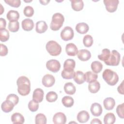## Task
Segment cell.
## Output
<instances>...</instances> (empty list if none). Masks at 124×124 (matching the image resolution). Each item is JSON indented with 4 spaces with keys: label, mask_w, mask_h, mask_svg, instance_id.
Masks as SVG:
<instances>
[{
    "label": "cell",
    "mask_w": 124,
    "mask_h": 124,
    "mask_svg": "<svg viewBox=\"0 0 124 124\" xmlns=\"http://www.w3.org/2000/svg\"><path fill=\"white\" fill-rule=\"evenodd\" d=\"M18 93L22 96L29 94L31 91V82L29 79L25 76H21L16 81Z\"/></svg>",
    "instance_id": "6da1fadb"
},
{
    "label": "cell",
    "mask_w": 124,
    "mask_h": 124,
    "mask_svg": "<svg viewBox=\"0 0 124 124\" xmlns=\"http://www.w3.org/2000/svg\"><path fill=\"white\" fill-rule=\"evenodd\" d=\"M104 80L110 86H114L119 80V76L117 74L109 69H105L102 74Z\"/></svg>",
    "instance_id": "7a4b0ae2"
},
{
    "label": "cell",
    "mask_w": 124,
    "mask_h": 124,
    "mask_svg": "<svg viewBox=\"0 0 124 124\" xmlns=\"http://www.w3.org/2000/svg\"><path fill=\"white\" fill-rule=\"evenodd\" d=\"M64 21L63 16L60 13H55L52 17V20L50 24V28L52 31H56L60 29L63 25Z\"/></svg>",
    "instance_id": "3957f363"
},
{
    "label": "cell",
    "mask_w": 124,
    "mask_h": 124,
    "mask_svg": "<svg viewBox=\"0 0 124 124\" xmlns=\"http://www.w3.org/2000/svg\"><path fill=\"white\" fill-rule=\"evenodd\" d=\"M47 51L51 56H56L60 54L62 51L61 46L56 41H49L46 45Z\"/></svg>",
    "instance_id": "277c9868"
},
{
    "label": "cell",
    "mask_w": 124,
    "mask_h": 124,
    "mask_svg": "<svg viewBox=\"0 0 124 124\" xmlns=\"http://www.w3.org/2000/svg\"><path fill=\"white\" fill-rule=\"evenodd\" d=\"M121 60V55L120 53L116 50H112L108 59L104 62L107 65L117 66Z\"/></svg>",
    "instance_id": "5b68a950"
},
{
    "label": "cell",
    "mask_w": 124,
    "mask_h": 124,
    "mask_svg": "<svg viewBox=\"0 0 124 124\" xmlns=\"http://www.w3.org/2000/svg\"><path fill=\"white\" fill-rule=\"evenodd\" d=\"M61 37L64 41H69L73 39L74 32L73 29L69 27H65L61 32Z\"/></svg>",
    "instance_id": "8992f818"
},
{
    "label": "cell",
    "mask_w": 124,
    "mask_h": 124,
    "mask_svg": "<svg viewBox=\"0 0 124 124\" xmlns=\"http://www.w3.org/2000/svg\"><path fill=\"white\" fill-rule=\"evenodd\" d=\"M47 69L54 73L58 72L61 68L60 62L57 60L51 59L48 60L46 63Z\"/></svg>",
    "instance_id": "52a82bcc"
},
{
    "label": "cell",
    "mask_w": 124,
    "mask_h": 124,
    "mask_svg": "<svg viewBox=\"0 0 124 124\" xmlns=\"http://www.w3.org/2000/svg\"><path fill=\"white\" fill-rule=\"evenodd\" d=\"M103 2L106 10L109 13H113L117 10L119 1L118 0H104Z\"/></svg>",
    "instance_id": "ba28073f"
},
{
    "label": "cell",
    "mask_w": 124,
    "mask_h": 124,
    "mask_svg": "<svg viewBox=\"0 0 124 124\" xmlns=\"http://www.w3.org/2000/svg\"><path fill=\"white\" fill-rule=\"evenodd\" d=\"M55 82L54 77L50 74H46L42 78V83L43 85L46 87H50L52 86Z\"/></svg>",
    "instance_id": "9c48e42d"
},
{
    "label": "cell",
    "mask_w": 124,
    "mask_h": 124,
    "mask_svg": "<svg viewBox=\"0 0 124 124\" xmlns=\"http://www.w3.org/2000/svg\"><path fill=\"white\" fill-rule=\"evenodd\" d=\"M53 122L55 124H64L66 122V117L62 112H57L53 116Z\"/></svg>",
    "instance_id": "30bf717a"
},
{
    "label": "cell",
    "mask_w": 124,
    "mask_h": 124,
    "mask_svg": "<svg viewBox=\"0 0 124 124\" xmlns=\"http://www.w3.org/2000/svg\"><path fill=\"white\" fill-rule=\"evenodd\" d=\"M44 93L41 88H36L33 92L32 99L37 103L41 102L44 98Z\"/></svg>",
    "instance_id": "8fae6325"
},
{
    "label": "cell",
    "mask_w": 124,
    "mask_h": 124,
    "mask_svg": "<svg viewBox=\"0 0 124 124\" xmlns=\"http://www.w3.org/2000/svg\"><path fill=\"white\" fill-rule=\"evenodd\" d=\"M90 110L93 116L98 117L101 115L103 109L102 106L100 104L98 103H94L92 104Z\"/></svg>",
    "instance_id": "7c38bea8"
},
{
    "label": "cell",
    "mask_w": 124,
    "mask_h": 124,
    "mask_svg": "<svg viewBox=\"0 0 124 124\" xmlns=\"http://www.w3.org/2000/svg\"><path fill=\"white\" fill-rule=\"evenodd\" d=\"M65 51L68 55L75 56L78 54V50L77 46L74 44L68 43L66 46Z\"/></svg>",
    "instance_id": "4fadbf2b"
},
{
    "label": "cell",
    "mask_w": 124,
    "mask_h": 124,
    "mask_svg": "<svg viewBox=\"0 0 124 124\" xmlns=\"http://www.w3.org/2000/svg\"><path fill=\"white\" fill-rule=\"evenodd\" d=\"M77 55L78 58L81 61H87L91 57V53L90 51L85 49L79 50Z\"/></svg>",
    "instance_id": "5bb4252c"
},
{
    "label": "cell",
    "mask_w": 124,
    "mask_h": 124,
    "mask_svg": "<svg viewBox=\"0 0 124 124\" xmlns=\"http://www.w3.org/2000/svg\"><path fill=\"white\" fill-rule=\"evenodd\" d=\"M14 106L15 105L12 102L6 99L2 103L1 105V108L3 112L8 113L13 109Z\"/></svg>",
    "instance_id": "9a60e30c"
},
{
    "label": "cell",
    "mask_w": 124,
    "mask_h": 124,
    "mask_svg": "<svg viewBox=\"0 0 124 124\" xmlns=\"http://www.w3.org/2000/svg\"><path fill=\"white\" fill-rule=\"evenodd\" d=\"M22 28L25 31H30L34 27V23L32 20L30 18H25L21 23Z\"/></svg>",
    "instance_id": "2e32d148"
},
{
    "label": "cell",
    "mask_w": 124,
    "mask_h": 124,
    "mask_svg": "<svg viewBox=\"0 0 124 124\" xmlns=\"http://www.w3.org/2000/svg\"><path fill=\"white\" fill-rule=\"evenodd\" d=\"M77 118L80 123H85L88 122L89 120L90 115L88 111L86 110H82L78 112Z\"/></svg>",
    "instance_id": "e0dca14e"
},
{
    "label": "cell",
    "mask_w": 124,
    "mask_h": 124,
    "mask_svg": "<svg viewBox=\"0 0 124 124\" xmlns=\"http://www.w3.org/2000/svg\"><path fill=\"white\" fill-rule=\"evenodd\" d=\"M47 25L45 21L41 20L36 23L35 31L37 33H42L45 32L47 29Z\"/></svg>",
    "instance_id": "ac0fdd59"
},
{
    "label": "cell",
    "mask_w": 124,
    "mask_h": 124,
    "mask_svg": "<svg viewBox=\"0 0 124 124\" xmlns=\"http://www.w3.org/2000/svg\"><path fill=\"white\" fill-rule=\"evenodd\" d=\"M11 121L14 124H21L25 122V119L23 116L20 113H14L11 116Z\"/></svg>",
    "instance_id": "d6986e66"
},
{
    "label": "cell",
    "mask_w": 124,
    "mask_h": 124,
    "mask_svg": "<svg viewBox=\"0 0 124 124\" xmlns=\"http://www.w3.org/2000/svg\"><path fill=\"white\" fill-rule=\"evenodd\" d=\"M89 27L87 24L84 22L78 23L76 25V30L80 34H85L89 31Z\"/></svg>",
    "instance_id": "ffe728a7"
},
{
    "label": "cell",
    "mask_w": 124,
    "mask_h": 124,
    "mask_svg": "<svg viewBox=\"0 0 124 124\" xmlns=\"http://www.w3.org/2000/svg\"><path fill=\"white\" fill-rule=\"evenodd\" d=\"M76 66L75 61L73 59H68L66 60L63 63V69L66 71H74Z\"/></svg>",
    "instance_id": "44dd1931"
},
{
    "label": "cell",
    "mask_w": 124,
    "mask_h": 124,
    "mask_svg": "<svg viewBox=\"0 0 124 124\" xmlns=\"http://www.w3.org/2000/svg\"><path fill=\"white\" fill-rule=\"evenodd\" d=\"M103 105L106 109L108 110H111L115 105V100L112 97H107L104 99Z\"/></svg>",
    "instance_id": "7402d4cb"
},
{
    "label": "cell",
    "mask_w": 124,
    "mask_h": 124,
    "mask_svg": "<svg viewBox=\"0 0 124 124\" xmlns=\"http://www.w3.org/2000/svg\"><path fill=\"white\" fill-rule=\"evenodd\" d=\"M6 17L9 22L16 21L19 18V14L17 11L10 10L7 14Z\"/></svg>",
    "instance_id": "603a6c76"
},
{
    "label": "cell",
    "mask_w": 124,
    "mask_h": 124,
    "mask_svg": "<svg viewBox=\"0 0 124 124\" xmlns=\"http://www.w3.org/2000/svg\"><path fill=\"white\" fill-rule=\"evenodd\" d=\"M73 78L74 81L78 84H82L85 81L84 74L81 71H76Z\"/></svg>",
    "instance_id": "cb8c5ba5"
},
{
    "label": "cell",
    "mask_w": 124,
    "mask_h": 124,
    "mask_svg": "<svg viewBox=\"0 0 124 124\" xmlns=\"http://www.w3.org/2000/svg\"><path fill=\"white\" fill-rule=\"evenodd\" d=\"M100 88V84L97 80H94L89 83L88 89L89 91L93 93H96L99 91Z\"/></svg>",
    "instance_id": "d4e9b609"
},
{
    "label": "cell",
    "mask_w": 124,
    "mask_h": 124,
    "mask_svg": "<svg viewBox=\"0 0 124 124\" xmlns=\"http://www.w3.org/2000/svg\"><path fill=\"white\" fill-rule=\"evenodd\" d=\"M72 9L76 11L81 10L84 6V3L82 0H71Z\"/></svg>",
    "instance_id": "484cf974"
},
{
    "label": "cell",
    "mask_w": 124,
    "mask_h": 124,
    "mask_svg": "<svg viewBox=\"0 0 124 124\" xmlns=\"http://www.w3.org/2000/svg\"><path fill=\"white\" fill-rule=\"evenodd\" d=\"M64 90L66 93L69 95H72L75 93L76 88L72 82H67L64 84Z\"/></svg>",
    "instance_id": "4316f807"
},
{
    "label": "cell",
    "mask_w": 124,
    "mask_h": 124,
    "mask_svg": "<svg viewBox=\"0 0 124 124\" xmlns=\"http://www.w3.org/2000/svg\"><path fill=\"white\" fill-rule=\"evenodd\" d=\"M85 81L90 83L94 80H96L98 78V75L96 73H93L92 71H87L84 74Z\"/></svg>",
    "instance_id": "83f0119b"
},
{
    "label": "cell",
    "mask_w": 124,
    "mask_h": 124,
    "mask_svg": "<svg viewBox=\"0 0 124 124\" xmlns=\"http://www.w3.org/2000/svg\"><path fill=\"white\" fill-rule=\"evenodd\" d=\"M91 66L92 71L96 74L100 72L103 68V65L102 63L97 61L93 62L91 63Z\"/></svg>",
    "instance_id": "f1b7e54d"
},
{
    "label": "cell",
    "mask_w": 124,
    "mask_h": 124,
    "mask_svg": "<svg viewBox=\"0 0 124 124\" xmlns=\"http://www.w3.org/2000/svg\"><path fill=\"white\" fill-rule=\"evenodd\" d=\"M116 117L113 113H108L104 117L105 124H113L115 122Z\"/></svg>",
    "instance_id": "f546056e"
},
{
    "label": "cell",
    "mask_w": 124,
    "mask_h": 124,
    "mask_svg": "<svg viewBox=\"0 0 124 124\" xmlns=\"http://www.w3.org/2000/svg\"><path fill=\"white\" fill-rule=\"evenodd\" d=\"M62 102L64 106L70 108L73 106L74 103L73 98L70 96H64L62 100Z\"/></svg>",
    "instance_id": "4dcf8cb0"
},
{
    "label": "cell",
    "mask_w": 124,
    "mask_h": 124,
    "mask_svg": "<svg viewBox=\"0 0 124 124\" xmlns=\"http://www.w3.org/2000/svg\"><path fill=\"white\" fill-rule=\"evenodd\" d=\"M110 54V51L108 48H104L102 51V53L98 55V58L104 62H106L109 58Z\"/></svg>",
    "instance_id": "1f68e13d"
},
{
    "label": "cell",
    "mask_w": 124,
    "mask_h": 124,
    "mask_svg": "<svg viewBox=\"0 0 124 124\" xmlns=\"http://www.w3.org/2000/svg\"><path fill=\"white\" fill-rule=\"evenodd\" d=\"M46 117L43 113H38L35 116V122L36 124H46Z\"/></svg>",
    "instance_id": "d6a6232c"
},
{
    "label": "cell",
    "mask_w": 124,
    "mask_h": 124,
    "mask_svg": "<svg viewBox=\"0 0 124 124\" xmlns=\"http://www.w3.org/2000/svg\"><path fill=\"white\" fill-rule=\"evenodd\" d=\"M75 75V72L74 71H66L64 69L62 71L61 73V76L62 78L64 79H71L74 78Z\"/></svg>",
    "instance_id": "836d02e7"
},
{
    "label": "cell",
    "mask_w": 124,
    "mask_h": 124,
    "mask_svg": "<svg viewBox=\"0 0 124 124\" xmlns=\"http://www.w3.org/2000/svg\"><path fill=\"white\" fill-rule=\"evenodd\" d=\"M19 28V23L18 21L14 22H9L8 23V29L13 32H16Z\"/></svg>",
    "instance_id": "e575fe53"
},
{
    "label": "cell",
    "mask_w": 124,
    "mask_h": 124,
    "mask_svg": "<svg viewBox=\"0 0 124 124\" xmlns=\"http://www.w3.org/2000/svg\"><path fill=\"white\" fill-rule=\"evenodd\" d=\"M9 32L6 29L0 30V40L1 42H5L8 40L9 38Z\"/></svg>",
    "instance_id": "d590c367"
},
{
    "label": "cell",
    "mask_w": 124,
    "mask_h": 124,
    "mask_svg": "<svg viewBox=\"0 0 124 124\" xmlns=\"http://www.w3.org/2000/svg\"><path fill=\"white\" fill-rule=\"evenodd\" d=\"M93 40L92 36L89 34L86 35L83 39V43L85 46L90 47L93 44Z\"/></svg>",
    "instance_id": "8d00e7d4"
},
{
    "label": "cell",
    "mask_w": 124,
    "mask_h": 124,
    "mask_svg": "<svg viewBox=\"0 0 124 124\" xmlns=\"http://www.w3.org/2000/svg\"><path fill=\"white\" fill-rule=\"evenodd\" d=\"M46 98L47 101L49 102H53L57 99L58 95L56 92L50 91L47 93Z\"/></svg>",
    "instance_id": "74e56055"
},
{
    "label": "cell",
    "mask_w": 124,
    "mask_h": 124,
    "mask_svg": "<svg viewBox=\"0 0 124 124\" xmlns=\"http://www.w3.org/2000/svg\"><path fill=\"white\" fill-rule=\"evenodd\" d=\"M39 108L38 103L35 102L34 100H31L28 103V108L31 112H35L37 111Z\"/></svg>",
    "instance_id": "f35d334b"
},
{
    "label": "cell",
    "mask_w": 124,
    "mask_h": 124,
    "mask_svg": "<svg viewBox=\"0 0 124 124\" xmlns=\"http://www.w3.org/2000/svg\"><path fill=\"white\" fill-rule=\"evenodd\" d=\"M24 15L27 17H31L34 14V9L31 6H26L23 10Z\"/></svg>",
    "instance_id": "ab89813d"
},
{
    "label": "cell",
    "mask_w": 124,
    "mask_h": 124,
    "mask_svg": "<svg viewBox=\"0 0 124 124\" xmlns=\"http://www.w3.org/2000/svg\"><path fill=\"white\" fill-rule=\"evenodd\" d=\"M6 99L9 100L12 102L15 106L16 105L17 103H18L19 101V98L18 96L15 94L14 93H11L9 94L6 97Z\"/></svg>",
    "instance_id": "60d3db41"
},
{
    "label": "cell",
    "mask_w": 124,
    "mask_h": 124,
    "mask_svg": "<svg viewBox=\"0 0 124 124\" xmlns=\"http://www.w3.org/2000/svg\"><path fill=\"white\" fill-rule=\"evenodd\" d=\"M124 103H123L122 104H120L118 105L116 109V112L118 116L122 119H124Z\"/></svg>",
    "instance_id": "b9f144b4"
},
{
    "label": "cell",
    "mask_w": 124,
    "mask_h": 124,
    "mask_svg": "<svg viewBox=\"0 0 124 124\" xmlns=\"http://www.w3.org/2000/svg\"><path fill=\"white\" fill-rule=\"evenodd\" d=\"M4 1L10 6L16 8L18 7L21 4L20 0H5Z\"/></svg>",
    "instance_id": "7bdbcfd3"
},
{
    "label": "cell",
    "mask_w": 124,
    "mask_h": 124,
    "mask_svg": "<svg viewBox=\"0 0 124 124\" xmlns=\"http://www.w3.org/2000/svg\"><path fill=\"white\" fill-rule=\"evenodd\" d=\"M0 55L1 56H6L8 52V48L7 46L3 44H0Z\"/></svg>",
    "instance_id": "ee69618b"
},
{
    "label": "cell",
    "mask_w": 124,
    "mask_h": 124,
    "mask_svg": "<svg viewBox=\"0 0 124 124\" xmlns=\"http://www.w3.org/2000/svg\"><path fill=\"white\" fill-rule=\"evenodd\" d=\"M0 30L5 29V27L6 25V20L3 18H0Z\"/></svg>",
    "instance_id": "f6af8a7d"
},
{
    "label": "cell",
    "mask_w": 124,
    "mask_h": 124,
    "mask_svg": "<svg viewBox=\"0 0 124 124\" xmlns=\"http://www.w3.org/2000/svg\"><path fill=\"white\" fill-rule=\"evenodd\" d=\"M117 91L119 93L124 94V80L122 81V83L119 85L117 88Z\"/></svg>",
    "instance_id": "bcb514c9"
},
{
    "label": "cell",
    "mask_w": 124,
    "mask_h": 124,
    "mask_svg": "<svg viewBox=\"0 0 124 124\" xmlns=\"http://www.w3.org/2000/svg\"><path fill=\"white\" fill-rule=\"evenodd\" d=\"M91 124H102V122L99 119H97V118H94L93 119L92 121L90 123Z\"/></svg>",
    "instance_id": "7dc6e473"
},
{
    "label": "cell",
    "mask_w": 124,
    "mask_h": 124,
    "mask_svg": "<svg viewBox=\"0 0 124 124\" xmlns=\"http://www.w3.org/2000/svg\"><path fill=\"white\" fill-rule=\"evenodd\" d=\"M40 2L43 5H46L50 1L49 0H39Z\"/></svg>",
    "instance_id": "c3c4849f"
}]
</instances>
